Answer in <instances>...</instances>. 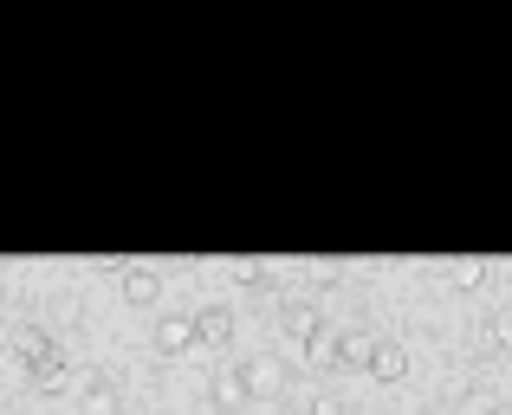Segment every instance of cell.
I'll return each mask as SVG.
<instances>
[{
    "label": "cell",
    "instance_id": "obj_1",
    "mask_svg": "<svg viewBox=\"0 0 512 415\" xmlns=\"http://www.w3.org/2000/svg\"><path fill=\"white\" fill-rule=\"evenodd\" d=\"M7 351L20 357L26 370H46L52 357H59V344H52V331L46 325H13V338H7Z\"/></svg>",
    "mask_w": 512,
    "mask_h": 415
},
{
    "label": "cell",
    "instance_id": "obj_2",
    "mask_svg": "<svg viewBox=\"0 0 512 415\" xmlns=\"http://www.w3.org/2000/svg\"><path fill=\"white\" fill-rule=\"evenodd\" d=\"M240 390H247L253 403H273V396L286 390V364H273V357H247V364H240Z\"/></svg>",
    "mask_w": 512,
    "mask_h": 415
},
{
    "label": "cell",
    "instance_id": "obj_3",
    "mask_svg": "<svg viewBox=\"0 0 512 415\" xmlns=\"http://www.w3.org/2000/svg\"><path fill=\"white\" fill-rule=\"evenodd\" d=\"M227 338H234V312H227V305H201V312H195V344L227 351Z\"/></svg>",
    "mask_w": 512,
    "mask_h": 415
},
{
    "label": "cell",
    "instance_id": "obj_4",
    "mask_svg": "<svg viewBox=\"0 0 512 415\" xmlns=\"http://www.w3.org/2000/svg\"><path fill=\"white\" fill-rule=\"evenodd\" d=\"M376 338L370 331H338V370H370Z\"/></svg>",
    "mask_w": 512,
    "mask_h": 415
},
{
    "label": "cell",
    "instance_id": "obj_5",
    "mask_svg": "<svg viewBox=\"0 0 512 415\" xmlns=\"http://www.w3.org/2000/svg\"><path fill=\"white\" fill-rule=\"evenodd\" d=\"M370 377H376V383H402V377H409V351H402V344H383V338H376Z\"/></svg>",
    "mask_w": 512,
    "mask_h": 415
},
{
    "label": "cell",
    "instance_id": "obj_6",
    "mask_svg": "<svg viewBox=\"0 0 512 415\" xmlns=\"http://www.w3.org/2000/svg\"><path fill=\"white\" fill-rule=\"evenodd\" d=\"M124 299L130 305H156L163 299V279H156L150 266H124Z\"/></svg>",
    "mask_w": 512,
    "mask_h": 415
},
{
    "label": "cell",
    "instance_id": "obj_7",
    "mask_svg": "<svg viewBox=\"0 0 512 415\" xmlns=\"http://www.w3.org/2000/svg\"><path fill=\"white\" fill-rule=\"evenodd\" d=\"M279 325H286V338H292V344H312V331L325 325V318H318V305L292 299V305H286V318H279Z\"/></svg>",
    "mask_w": 512,
    "mask_h": 415
},
{
    "label": "cell",
    "instance_id": "obj_8",
    "mask_svg": "<svg viewBox=\"0 0 512 415\" xmlns=\"http://www.w3.org/2000/svg\"><path fill=\"white\" fill-rule=\"evenodd\" d=\"M188 344H195V318H163V325H156V351L163 357H182Z\"/></svg>",
    "mask_w": 512,
    "mask_h": 415
},
{
    "label": "cell",
    "instance_id": "obj_9",
    "mask_svg": "<svg viewBox=\"0 0 512 415\" xmlns=\"http://www.w3.org/2000/svg\"><path fill=\"white\" fill-rule=\"evenodd\" d=\"M305 357H312L318 370H338V331L318 325V331H312V344H305Z\"/></svg>",
    "mask_w": 512,
    "mask_h": 415
},
{
    "label": "cell",
    "instance_id": "obj_10",
    "mask_svg": "<svg viewBox=\"0 0 512 415\" xmlns=\"http://www.w3.org/2000/svg\"><path fill=\"white\" fill-rule=\"evenodd\" d=\"M448 286L454 292H480V286H487V260H454L448 266Z\"/></svg>",
    "mask_w": 512,
    "mask_h": 415
},
{
    "label": "cell",
    "instance_id": "obj_11",
    "mask_svg": "<svg viewBox=\"0 0 512 415\" xmlns=\"http://www.w3.org/2000/svg\"><path fill=\"white\" fill-rule=\"evenodd\" d=\"M480 351H487V357L512 351V325H506V318H487V325H480Z\"/></svg>",
    "mask_w": 512,
    "mask_h": 415
},
{
    "label": "cell",
    "instance_id": "obj_12",
    "mask_svg": "<svg viewBox=\"0 0 512 415\" xmlns=\"http://www.w3.org/2000/svg\"><path fill=\"white\" fill-rule=\"evenodd\" d=\"M117 409V390L104 377H85V415H111Z\"/></svg>",
    "mask_w": 512,
    "mask_h": 415
},
{
    "label": "cell",
    "instance_id": "obj_13",
    "mask_svg": "<svg viewBox=\"0 0 512 415\" xmlns=\"http://www.w3.org/2000/svg\"><path fill=\"white\" fill-rule=\"evenodd\" d=\"M214 403H221V409L247 403V390H240V370H221V377H214Z\"/></svg>",
    "mask_w": 512,
    "mask_h": 415
},
{
    "label": "cell",
    "instance_id": "obj_14",
    "mask_svg": "<svg viewBox=\"0 0 512 415\" xmlns=\"http://www.w3.org/2000/svg\"><path fill=\"white\" fill-rule=\"evenodd\" d=\"M227 273H234L240 286H266V279H273V273H266L260 260H234V266H227Z\"/></svg>",
    "mask_w": 512,
    "mask_h": 415
},
{
    "label": "cell",
    "instance_id": "obj_15",
    "mask_svg": "<svg viewBox=\"0 0 512 415\" xmlns=\"http://www.w3.org/2000/svg\"><path fill=\"white\" fill-rule=\"evenodd\" d=\"M33 383H39V390H59V383H65V357H52L46 370H33Z\"/></svg>",
    "mask_w": 512,
    "mask_h": 415
},
{
    "label": "cell",
    "instance_id": "obj_16",
    "mask_svg": "<svg viewBox=\"0 0 512 415\" xmlns=\"http://www.w3.org/2000/svg\"><path fill=\"white\" fill-rule=\"evenodd\" d=\"M467 415H493V396H487V390H474V396H467Z\"/></svg>",
    "mask_w": 512,
    "mask_h": 415
},
{
    "label": "cell",
    "instance_id": "obj_17",
    "mask_svg": "<svg viewBox=\"0 0 512 415\" xmlns=\"http://www.w3.org/2000/svg\"><path fill=\"white\" fill-rule=\"evenodd\" d=\"M0 299H7V279H0Z\"/></svg>",
    "mask_w": 512,
    "mask_h": 415
}]
</instances>
